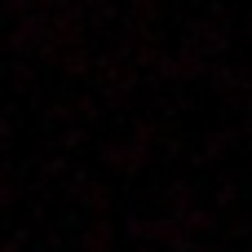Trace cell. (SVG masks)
Wrapping results in <instances>:
<instances>
[{
	"instance_id": "6da1fadb",
	"label": "cell",
	"mask_w": 252,
	"mask_h": 252,
	"mask_svg": "<svg viewBox=\"0 0 252 252\" xmlns=\"http://www.w3.org/2000/svg\"><path fill=\"white\" fill-rule=\"evenodd\" d=\"M58 66H62L66 75H75V80H80V75H89V71H97V62L89 58V49H84V44H75V49H66Z\"/></svg>"
},
{
	"instance_id": "277c9868",
	"label": "cell",
	"mask_w": 252,
	"mask_h": 252,
	"mask_svg": "<svg viewBox=\"0 0 252 252\" xmlns=\"http://www.w3.org/2000/svg\"><path fill=\"white\" fill-rule=\"evenodd\" d=\"M208 226H213V213H204V208H195V213L186 217V230H190V235H204Z\"/></svg>"
},
{
	"instance_id": "7a4b0ae2",
	"label": "cell",
	"mask_w": 252,
	"mask_h": 252,
	"mask_svg": "<svg viewBox=\"0 0 252 252\" xmlns=\"http://www.w3.org/2000/svg\"><path fill=\"white\" fill-rule=\"evenodd\" d=\"M84 252H111V226H106V221H93V226H89Z\"/></svg>"
},
{
	"instance_id": "3957f363",
	"label": "cell",
	"mask_w": 252,
	"mask_h": 252,
	"mask_svg": "<svg viewBox=\"0 0 252 252\" xmlns=\"http://www.w3.org/2000/svg\"><path fill=\"white\" fill-rule=\"evenodd\" d=\"M151 142H155V124H151V120H142V124L133 128V146L151 155Z\"/></svg>"
}]
</instances>
